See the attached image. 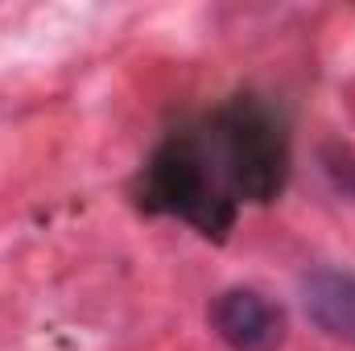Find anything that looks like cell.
Masks as SVG:
<instances>
[{"instance_id": "obj_2", "label": "cell", "mask_w": 355, "mask_h": 351, "mask_svg": "<svg viewBox=\"0 0 355 351\" xmlns=\"http://www.w3.org/2000/svg\"><path fill=\"white\" fill-rule=\"evenodd\" d=\"M302 306L318 331L355 348V277L339 268H310L302 277Z\"/></svg>"}, {"instance_id": "obj_1", "label": "cell", "mask_w": 355, "mask_h": 351, "mask_svg": "<svg viewBox=\"0 0 355 351\" xmlns=\"http://www.w3.org/2000/svg\"><path fill=\"white\" fill-rule=\"evenodd\" d=\"M211 327L215 335L236 351H277L289 335L285 310L265 298L261 289H223L211 302Z\"/></svg>"}]
</instances>
